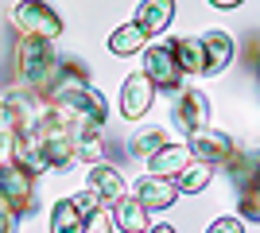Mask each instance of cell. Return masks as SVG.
I'll return each mask as SVG.
<instances>
[{"label":"cell","instance_id":"obj_2","mask_svg":"<svg viewBox=\"0 0 260 233\" xmlns=\"http://www.w3.org/2000/svg\"><path fill=\"white\" fill-rule=\"evenodd\" d=\"M16 62H20V86L43 93V89L51 86L58 55H54L51 39H43V35H23L20 39V58H16Z\"/></svg>","mask_w":260,"mask_h":233},{"label":"cell","instance_id":"obj_26","mask_svg":"<svg viewBox=\"0 0 260 233\" xmlns=\"http://www.w3.org/2000/svg\"><path fill=\"white\" fill-rule=\"evenodd\" d=\"M148 233H175L171 225H155V229H148Z\"/></svg>","mask_w":260,"mask_h":233},{"label":"cell","instance_id":"obj_8","mask_svg":"<svg viewBox=\"0 0 260 233\" xmlns=\"http://www.w3.org/2000/svg\"><path fill=\"white\" fill-rule=\"evenodd\" d=\"M198 47H202V74H221V70L233 62V35L229 31H206L202 39H198Z\"/></svg>","mask_w":260,"mask_h":233},{"label":"cell","instance_id":"obj_19","mask_svg":"<svg viewBox=\"0 0 260 233\" xmlns=\"http://www.w3.org/2000/svg\"><path fill=\"white\" fill-rule=\"evenodd\" d=\"M163 144H167V132H163V128H136V132H132V140H128L132 155H140V159L155 155Z\"/></svg>","mask_w":260,"mask_h":233},{"label":"cell","instance_id":"obj_11","mask_svg":"<svg viewBox=\"0 0 260 233\" xmlns=\"http://www.w3.org/2000/svg\"><path fill=\"white\" fill-rule=\"evenodd\" d=\"M171 20H175V0H144L140 8H136V20L132 23L144 35H163Z\"/></svg>","mask_w":260,"mask_h":233},{"label":"cell","instance_id":"obj_15","mask_svg":"<svg viewBox=\"0 0 260 233\" xmlns=\"http://www.w3.org/2000/svg\"><path fill=\"white\" fill-rule=\"evenodd\" d=\"M210 175H214V167H210V163H202V159H190V163H186L183 171L171 179V183L179 187V194H198V190H206Z\"/></svg>","mask_w":260,"mask_h":233},{"label":"cell","instance_id":"obj_6","mask_svg":"<svg viewBox=\"0 0 260 233\" xmlns=\"http://www.w3.org/2000/svg\"><path fill=\"white\" fill-rule=\"evenodd\" d=\"M171 121L183 128V132H194V128H206L210 124V97L202 89H179V101L171 109Z\"/></svg>","mask_w":260,"mask_h":233},{"label":"cell","instance_id":"obj_13","mask_svg":"<svg viewBox=\"0 0 260 233\" xmlns=\"http://www.w3.org/2000/svg\"><path fill=\"white\" fill-rule=\"evenodd\" d=\"M74 155L86 163H101L105 155V124H78L74 128Z\"/></svg>","mask_w":260,"mask_h":233},{"label":"cell","instance_id":"obj_9","mask_svg":"<svg viewBox=\"0 0 260 233\" xmlns=\"http://www.w3.org/2000/svg\"><path fill=\"white\" fill-rule=\"evenodd\" d=\"M152 97H155L152 82L144 74H128L124 86H120V113H124L128 121H136V117H144V113L152 109Z\"/></svg>","mask_w":260,"mask_h":233},{"label":"cell","instance_id":"obj_14","mask_svg":"<svg viewBox=\"0 0 260 233\" xmlns=\"http://www.w3.org/2000/svg\"><path fill=\"white\" fill-rule=\"evenodd\" d=\"M113 225H117L120 233H148V210H144L140 202L132 198V194H124V198L113 206Z\"/></svg>","mask_w":260,"mask_h":233},{"label":"cell","instance_id":"obj_12","mask_svg":"<svg viewBox=\"0 0 260 233\" xmlns=\"http://www.w3.org/2000/svg\"><path fill=\"white\" fill-rule=\"evenodd\" d=\"M190 159H194V155H190V148H186V144H163L155 155H148V167H152V175L175 179Z\"/></svg>","mask_w":260,"mask_h":233},{"label":"cell","instance_id":"obj_4","mask_svg":"<svg viewBox=\"0 0 260 233\" xmlns=\"http://www.w3.org/2000/svg\"><path fill=\"white\" fill-rule=\"evenodd\" d=\"M12 27L20 35H43V39H58L62 35V20L47 0H20L12 8Z\"/></svg>","mask_w":260,"mask_h":233},{"label":"cell","instance_id":"obj_1","mask_svg":"<svg viewBox=\"0 0 260 233\" xmlns=\"http://www.w3.org/2000/svg\"><path fill=\"white\" fill-rule=\"evenodd\" d=\"M190 140H186V148H190V155L194 159H202V163H225L229 171H252V155L237 152V144L229 140V132H214V128H194V132H186Z\"/></svg>","mask_w":260,"mask_h":233},{"label":"cell","instance_id":"obj_17","mask_svg":"<svg viewBox=\"0 0 260 233\" xmlns=\"http://www.w3.org/2000/svg\"><path fill=\"white\" fill-rule=\"evenodd\" d=\"M51 233H82V210L74 198H58L51 210Z\"/></svg>","mask_w":260,"mask_h":233},{"label":"cell","instance_id":"obj_21","mask_svg":"<svg viewBox=\"0 0 260 233\" xmlns=\"http://www.w3.org/2000/svg\"><path fill=\"white\" fill-rule=\"evenodd\" d=\"M241 218H249V222H256L260 218V202H256V190L245 183V190H241Z\"/></svg>","mask_w":260,"mask_h":233},{"label":"cell","instance_id":"obj_18","mask_svg":"<svg viewBox=\"0 0 260 233\" xmlns=\"http://www.w3.org/2000/svg\"><path fill=\"white\" fill-rule=\"evenodd\" d=\"M144 43H148V35H144L136 23H124V27H117V31L109 35V51L120 55V58H124V55H136Z\"/></svg>","mask_w":260,"mask_h":233},{"label":"cell","instance_id":"obj_22","mask_svg":"<svg viewBox=\"0 0 260 233\" xmlns=\"http://www.w3.org/2000/svg\"><path fill=\"white\" fill-rule=\"evenodd\" d=\"M0 233H20V214L0 198Z\"/></svg>","mask_w":260,"mask_h":233},{"label":"cell","instance_id":"obj_3","mask_svg":"<svg viewBox=\"0 0 260 233\" xmlns=\"http://www.w3.org/2000/svg\"><path fill=\"white\" fill-rule=\"evenodd\" d=\"M35 171L23 163H0V198L8 202L16 214H35L39 210V187H35Z\"/></svg>","mask_w":260,"mask_h":233},{"label":"cell","instance_id":"obj_10","mask_svg":"<svg viewBox=\"0 0 260 233\" xmlns=\"http://www.w3.org/2000/svg\"><path fill=\"white\" fill-rule=\"evenodd\" d=\"M89 190L101 198V206H117V202L128 194L120 171H117V167H109V163H93V167H89Z\"/></svg>","mask_w":260,"mask_h":233},{"label":"cell","instance_id":"obj_23","mask_svg":"<svg viewBox=\"0 0 260 233\" xmlns=\"http://www.w3.org/2000/svg\"><path fill=\"white\" fill-rule=\"evenodd\" d=\"M206 233H245V222L241 218H217Z\"/></svg>","mask_w":260,"mask_h":233},{"label":"cell","instance_id":"obj_5","mask_svg":"<svg viewBox=\"0 0 260 233\" xmlns=\"http://www.w3.org/2000/svg\"><path fill=\"white\" fill-rule=\"evenodd\" d=\"M140 74L148 78L155 89H163V93H175V89H179L183 70H179V62H175L171 39H167V43H152L148 51H144V70Z\"/></svg>","mask_w":260,"mask_h":233},{"label":"cell","instance_id":"obj_25","mask_svg":"<svg viewBox=\"0 0 260 233\" xmlns=\"http://www.w3.org/2000/svg\"><path fill=\"white\" fill-rule=\"evenodd\" d=\"M210 4H214V8H221V12H229V8H237L241 0H210Z\"/></svg>","mask_w":260,"mask_h":233},{"label":"cell","instance_id":"obj_7","mask_svg":"<svg viewBox=\"0 0 260 233\" xmlns=\"http://www.w3.org/2000/svg\"><path fill=\"white\" fill-rule=\"evenodd\" d=\"M132 198L140 202L144 210H167V206H175V198H179V187H175L171 179H163V175H148L136 179V194Z\"/></svg>","mask_w":260,"mask_h":233},{"label":"cell","instance_id":"obj_16","mask_svg":"<svg viewBox=\"0 0 260 233\" xmlns=\"http://www.w3.org/2000/svg\"><path fill=\"white\" fill-rule=\"evenodd\" d=\"M171 51H175V62L183 74H202V47H198L194 35H179L171 39Z\"/></svg>","mask_w":260,"mask_h":233},{"label":"cell","instance_id":"obj_24","mask_svg":"<svg viewBox=\"0 0 260 233\" xmlns=\"http://www.w3.org/2000/svg\"><path fill=\"white\" fill-rule=\"evenodd\" d=\"M4 132H16V121H12V109L0 101V136H4Z\"/></svg>","mask_w":260,"mask_h":233},{"label":"cell","instance_id":"obj_20","mask_svg":"<svg viewBox=\"0 0 260 233\" xmlns=\"http://www.w3.org/2000/svg\"><path fill=\"white\" fill-rule=\"evenodd\" d=\"M82 233H113V214H109V206L89 210L86 218H82Z\"/></svg>","mask_w":260,"mask_h":233}]
</instances>
